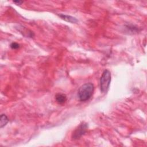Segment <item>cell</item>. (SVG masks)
Masks as SVG:
<instances>
[{
  "label": "cell",
  "instance_id": "5b68a950",
  "mask_svg": "<svg viewBox=\"0 0 147 147\" xmlns=\"http://www.w3.org/2000/svg\"><path fill=\"white\" fill-rule=\"evenodd\" d=\"M55 99H56V102L59 104H60V105L64 103L67 101V99L66 95L64 94H62V93L57 94L55 96Z\"/></svg>",
  "mask_w": 147,
  "mask_h": 147
},
{
  "label": "cell",
  "instance_id": "ba28073f",
  "mask_svg": "<svg viewBox=\"0 0 147 147\" xmlns=\"http://www.w3.org/2000/svg\"><path fill=\"white\" fill-rule=\"evenodd\" d=\"M13 3H14L15 4H16V5H21V4L23 3V1H13Z\"/></svg>",
  "mask_w": 147,
  "mask_h": 147
},
{
  "label": "cell",
  "instance_id": "8992f818",
  "mask_svg": "<svg viewBox=\"0 0 147 147\" xmlns=\"http://www.w3.org/2000/svg\"><path fill=\"white\" fill-rule=\"evenodd\" d=\"M8 122H9V119L7 117L5 114H2L1 115V119H0V127L2 128L5 126H6V125L7 123Z\"/></svg>",
  "mask_w": 147,
  "mask_h": 147
},
{
  "label": "cell",
  "instance_id": "7a4b0ae2",
  "mask_svg": "<svg viewBox=\"0 0 147 147\" xmlns=\"http://www.w3.org/2000/svg\"><path fill=\"white\" fill-rule=\"evenodd\" d=\"M111 82V73L108 69H105L100 79V88L102 92H106Z\"/></svg>",
  "mask_w": 147,
  "mask_h": 147
},
{
  "label": "cell",
  "instance_id": "6da1fadb",
  "mask_svg": "<svg viewBox=\"0 0 147 147\" xmlns=\"http://www.w3.org/2000/svg\"><path fill=\"white\" fill-rule=\"evenodd\" d=\"M94 86L91 83H86L83 84L79 89L78 92V96L79 99L82 102H85L89 100L94 92Z\"/></svg>",
  "mask_w": 147,
  "mask_h": 147
},
{
  "label": "cell",
  "instance_id": "3957f363",
  "mask_svg": "<svg viewBox=\"0 0 147 147\" xmlns=\"http://www.w3.org/2000/svg\"><path fill=\"white\" fill-rule=\"evenodd\" d=\"M88 129V123L86 122L81 123L73 131L72 134V138L73 140L79 139L87 131Z\"/></svg>",
  "mask_w": 147,
  "mask_h": 147
},
{
  "label": "cell",
  "instance_id": "277c9868",
  "mask_svg": "<svg viewBox=\"0 0 147 147\" xmlns=\"http://www.w3.org/2000/svg\"><path fill=\"white\" fill-rule=\"evenodd\" d=\"M58 16L63 20L70 22V23H77L78 22V20L75 18L74 17L72 16H69V15H65V14H58Z\"/></svg>",
  "mask_w": 147,
  "mask_h": 147
},
{
  "label": "cell",
  "instance_id": "52a82bcc",
  "mask_svg": "<svg viewBox=\"0 0 147 147\" xmlns=\"http://www.w3.org/2000/svg\"><path fill=\"white\" fill-rule=\"evenodd\" d=\"M10 47L12 49H18V48H20V45L17 42H12L10 44Z\"/></svg>",
  "mask_w": 147,
  "mask_h": 147
}]
</instances>
